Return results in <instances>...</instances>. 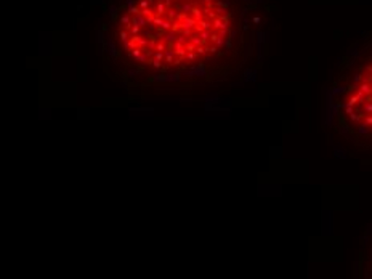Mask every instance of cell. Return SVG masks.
<instances>
[{"label":"cell","mask_w":372,"mask_h":279,"mask_svg":"<svg viewBox=\"0 0 372 279\" xmlns=\"http://www.w3.org/2000/svg\"><path fill=\"white\" fill-rule=\"evenodd\" d=\"M364 104V112L366 114H372V101H366Z\"/></svg>","instance_id":"6da1fadb"},{"label":"cell","mask_w":372,"mask_h":279,"mask_svg":"<svg viewBox=\"0 0 372 279\" xmlns=\"http://www.w3.org/2000/svg\"><path fill=\"white\" fill-rule=\"evenodd\" d=\"M366 125H372V117L369 116V117H366V122H364Z\"/></svg>","instance_id":"7a4b0ae2"},{"label":"cell","mask_w":372,"mask_h":279,"mask_svg":"<svg viewBox=\"0 0 372 279\" xmlns=\"http://www.w3.org/2000/svg\"><path fill=\"white\" fill-rule=\"evenodd\" d=\"M361 80V74H358V76H355V82H359Z\"/></svg>","instance_id":"3957f363"},{"label":"cell","mask_w":372,"mask_h":279,"mask_svg":"<svg viewBox=\"0 0 372 279\" xmlns=\"http://www.w3.org/2000/svg\"><path fill=\"white\" fill-rule=\"evenodd\" d=\"M371 96H372V93H371Z\"/></svg>","instance_id":"277c9868"},{"label":"cell","mask_w":372,"mask_h":279,"mask_svg":"<svg viewBox=\"0 0 372 279\" xmlns=\"http://www.w3.org/2000/svg\"><path fill=\"white\" fill-rule=\"evenodd\" d=\"M371 279H372V278H371Z\"/></svg>","instance_id":"5b68a950"}]
</instances>
